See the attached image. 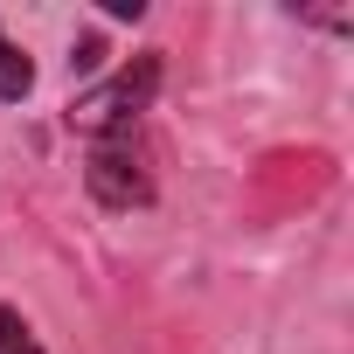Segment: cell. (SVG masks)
Segmentation results:
<instances>
[{"label":"cell","mask_w":354,"mask_h":354,"mask_svg":"<svg viewBox=\"0 0 354 354\" xmlns=\"http://www.w3.org/2000/svg\"><path fill=\"white\" fill-rule=\"evenodd\" d=\"M35 91V63H28V49L0 28V104H21Z\"/></svg>","instance_id":"3"},{"label":"cell","mask_w":354,"mask_h":354,"mask_svg":"<svg viewBox=\"0 0 354 354\" xmlns=\"http://www.w3.org/2000/svg\"><path fill=\"white\" fill-rule=\"evenodd\" d=\"M97 63H104V42H97V35H84V42L70 49V70H84V77H91Z\"/></svg>","instance_id":"5"},{"label":"cell","mask_w":354,"mask_h":354,"mask_svg":"<svg viewBox=\"0 0 354 354\" xmlns=\"http://www.w3.org/2000/svg\"><path fill=\"white\" fill-rule=\"evenodd\" d=\"M84 188H91V202L97 209H111V216H132V209H153V167H146V153H139V139L125 132V139H97L91 146V160H84Z\"/></svg>","instance_id":"2"},{"label":"cell","mask_w":354,"mask_h":354,"mask_svg":"<svg viewBox=\"0 0 354 354\" xmlns=\"http://www.w3.org/2000/svg\"><path fill=\"white\" fill-rule=\"evenodd\" d=\"M0 354H42V340L28 333V319L15 306H0Z\"/></svg>","instance_id":"4"},{"label":"cell","mask_w":354,"mask_h":354,"mask_svg":"<svg viewBox=\"0 0 354 354\" xmlns=\"http://www.w3.org/2000/svg\"><path fill=\"white\" fill-rule=\"evenodd\" d=\"M104 15H111V21H139V15H146V0H104Z\"/></svg>","instance_id":"6"},{"label":"cell","mask_w":354,"mask_h":354,"mask_svg":"<svg viewBox=\"0 0 354 354\" xmlns=\"http://www.w3.org/2000/svg\"><path fill=\"white\" fill-rule=\"evenodd\" d=\"M153 91H160V49L118 63L104 84H91L84 97H70V132H84L91 146L97 139H125L139 125V111L153 104Z\"/></svg>","instance_id":"1"}]
</instances>
